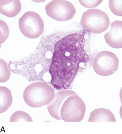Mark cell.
<instances>
[{
  "instance_id": "cell-1",
  "label": "cell",
  "mask_w": 122,
  "mask_h": 134,
  "mask_svg": "<svg viewBox=\"0 0 122 134\" xmlns=\"http://www.w3.org/2000/svg\"><path fill=\"white\" fill-rule=\"evenodd\" d=\"M87 34L86 30L73 33L56 43L49 71L50 84L57 90L68 89L80 68L90 62L84 49Z\"/></svg>"
},
{
  "instance_id": "cell-2",
  "label": "cell",
  "mask_w": 122,
  "mask_h": 134,
  "mask_svg": "<svg viewBox=\"0 0 122 134\" xmlns=\"http://www.w3.org/2000/svg\"><path fill=\"white\" fill-rule=\"evenodd\" d=\"M55 94L54 87L46 81L32 82L25 88L23 98L25 103L32 108H39L49 103Z\"/></svg>"
},
{
  "instance_id": "cell-3",
  "label": "cell",
  "mask_w": 122,
  "mask_h": 134,
  "mask_svg": "<svg viewBox=\"0 0 122 134\" xmlns=\"http://www.w3.org/2000/svg\"><path fill=\"white\" fill-rule=\"evenodd\" d=\"M80 24L85 30L99 34L109 28L110 22L107 13L95 8L88 9L83 13Z\"/></svg>"
},
{
  "instance_id": "cell-4",
  "label": "cell",
  "mask_w": 122,
  "mask_h": 134,
  "mask_svg": "<svg viewBox=\"0 0 122 134\" xmlns=\"http://www.w3.org/2000/svg\"><path fill=\"white\" fill-rule=\"evenodd\" d=\"M44 22L36 12H25L19 20V28L25 37L35 39L40 37L44 30Z\"/></svg>"
},
{
  "instance_id": "cell-5",
  "label": "cell",
  "mask_w": 122,
  "mask_h": 134,
  "mask_svg": "<svg viewBox=\"0 0 122 134\" xmlns=\"http://www.w3.org/2000/svg\"><path fill=\"white\" fill-rule=\"evenodd\" d=\"M86 105L84 101L78 94H73L64 102L61 111L62 120L67 122L81 121L86 112Z\"/></svg>"
},
{
  "instance_id": "cell-6",
  "label": "cell",
  "mask_w": 122,
  "mask_h": 134,
  "mask_svg": "<svg viewBox=\"0 0 122 134\" xmlns=\"http://www.w3.org/2000/svg\"><path fill=\"white\" fill-rule=\"evenodd\" d=\"M119 60L113 52L103 51L98 53L93 59L92 67L95 71L100 76H108L118 69Z\"/></svg>"
},
{
  "instance_id": "cell-7",
  "label": "cell",
  "mask_w": 122,
  "mask_h": 134,
  "mask_svg": "<svg viewBox=\"0 0 122 134\" xmlns=\"http://www.w3.org/2000/svg\"><path fill=\"white\" fill-rule=\"evenodd\" d=\"M47 15L59 21H65L72 19L76 8L70 2L64 0H54L49 2L46 6Z\"/></svg>"
},
{
  "instance_id": "cell-8",
  "label": "cell",
  "mask_w": 122,
  "mask_h": 134,
  "mask_svg": "<svg viewBox=\"0 0 122 134\" xmlns=\"http://www.w3.org/2000/svg\"><path fill=\"white\" fill-rule=\"evenodd\" d=\"M73 94H77L75 91L71 90H60L55 93L54 98L52 101L47 104L48 110L52 117L58 120H62L61 111L62 107L69 96Z\"/></svg>"
},
{
  "instance_id": "cell-9",
  "label": "cell",
  "mask_w": 122,
  "mask_h": 134,
  "mask_svg": "<svg viewBox=\"0 0 122 134\" xmlns=\"http://www.w3.org/2000/svg\"><path fill=\"white\" fill-rule=\"evenodd\" d=\"M107 44L113 48H122V21L115 20L111 23L109 31L104 35Z\"/></svg>"
},
{
  "instance_id": "cell-10",
  "label": "cell",
  "mask_w": 122,
  "mask_h": 134,
  "mask_svg": "<svg viewBox=\"0 0 122 134\" xmlns=\"http://www.w3.org/2000/svg\"><path fill=\"white\" fill-rule=\"evenodd\" d=\"M21 10V4L20 1H0V12L7 17H15L20 12Z\"/></svg>"
},
{
  "instance_id": "cell-11",
  "label": "cell",
  "mask_w": 122,
  "mask_h": 134,
  "mask_svg": "<svg viewBox=\"0 0 122 134\" xmlns=\"http://www.w3.org/2000/svg\"><path fill=\"white\" fill-rule=\"evenodd\" d=\"M117 121L114 114L110 110L104 108L96 109L90 115L88 122H112Z\"/></svg>"
},
{
  "instance_id": "cell-12",
  "label": "cell",
  "mask_w": 122,
  "mask_h": 134,
  "mask_svg": "<svg viewBox=\"0 0 122 134\" xmlns=\"http://www.w3.org/2000/svg\"><path fill=\"white\" fill-rule=\"evenodd\" d=\"M13 97L10 90L5 86L0 87V113L6 111L12 105Z\"/></svg>"
},
{
  "instance_id": "cell-13",
  "label": "cell",
  "mask_w": 122,
  "mask_h": 134,
  "mask_svg": "<svg viewBox=\"0 0 122 134\" xmlns=\"http://www.w3.org/2000/svg\"><path fill=\"white\" fill-rule=\"evenodd\" d=\"M0 82H5L8 81L11 75L7 63L3 59H0Z\"/></svg>"
},
{
  "instance_id": "cell-14",
  "label": "cell",
  "mask_w": 122,
  "mask_h": 134,
  "mask_svg": "<svg viewBox=\"0 0 122 134\" xmlns=\"http://www.w3.org/2000/svg\"><path fill=\"white\" fill-rule=\"evenodd\" d=\"M32 122L33 120L31 116L26 112L23 111H17L15 112L10 117V122H19L20 121Z\"/></svg>"
},
{
  "instance_id": "cell-15",
  "label": "cell",
  "mask_w": 122,
  "mask_h": 134,
  "mask_svg": "<svg viewBox=\"0 0 122 134\" xmlns=\"http://www.w3.org/2000/svg\"><path fill=\"white\" fill-rule=\"evenodd\" d=\"M109 6L111 12L114 15L122 16V0H110L109 1Z\"/></svg>"
},
{
  "instance_id": "cell-16",
  "label": "cell",
  "mask_w": 122,
  "mask_h": 134,
  "mask_svg": "<svg viewBox=\"0 0 122 134\" xmlns=\"http://www.w3.org/2000/svg\"><path fill=\"white\" fill-rule=\"evenodd\" d=\"M0 31L1 44H2L8 38L9 34V30L7 24L1 19L0 20Z\"/></svg>"
},
{
  "instance_id": "cell-17",
  "label": "cell",
  "mask_w": 122,
  "mask_h": 134,
  "mask_svg": "<svg viewBox=\"0 0 122 134\" xmlns=\"http://www.w3.org/2000/svg\"><path fill=\"white\" fill-rule=\"evenodd\" d=\"M79 2L84 7L88 8H92L97 7L102 2V0H96V1H85V0H79Z\"/></svg>"
}]
</instances>
